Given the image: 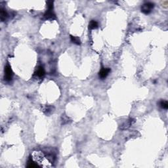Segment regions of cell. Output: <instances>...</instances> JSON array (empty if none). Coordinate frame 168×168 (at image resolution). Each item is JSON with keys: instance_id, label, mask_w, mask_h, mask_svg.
I'll use <instances>...</instances> for the list:
<instances>
[{"instance_id": "9c48e42d", "label": "cell", "mask_w": 168, "mask_h": 168, "mask_svg": "<svg viewBox=\"0 0 168 168\" xmlns=\"http://www.w3.org/2000/svg\"><path fill=\"white\" fill-rule=\"evenodd\" d=\"M168 1H163V6L165 7V8L168 7Z\"/></svg>"}, {"instance_id": "5b68a950", "label": "cell", "mask_w": 168, "mask_h": 168, "mask_svg": "<svg viewBox=\"0 0 168 168\" xmlns=\"http://www.w3.org/2000/svg\"><path fill=\"white\" fill-rule=\"evenodd\" d=\"M98 26H99V24H98V22L97 21H91L89 24V28L90 30L96 29L98 28Z\"/></svg>"}, {"instance_id": "6da1fadb", "label": "cell", "mask_w": 168, "mask_h": 168, "mask_svg": "<svg viewBox=\"0 0 168 168\" xmlns=\"http://www.w3.org/2000/svg\"><path fill=\"white\" fill-rule=\"evenodd\" d=\"M154 7V4L151 2H147L143 4L141 7V11L145 14H149Z\"/></svg>"}, {"instance_id": "277c9868", "label": "cell", "mask_w": 168, "mask_h": 168, "mask_svg": "<svg viewBox=\"0 0 168 168\" xmlns=\"http://www.w3.org/2000/svg\"><path fill=\"white\" fill-rule=\"evenodd\" d=\"M35 74H36L37 76L39 77V78L43 76L45 74V70L43 68L42 66H39L38 68L36 69Z\"/></svg>"}, {"instance_id": "52a82bcc", "label": "cell", "mask_w": 168, "mask_h": 168, "mask_svg": "<svg viewBox=\"0 0 168 168\" xmlns=\"http://www.w3.org/2000/svg\"><path fill=\"white\" fill-rule=\"evenodd\" d=\"M70 39L71 41H72L73 43H76L77 45H80L81 43V41L79 38L76 37V36H73V35H70Z\"/></svg>"}, {"instance_id": "8992f818", "label": "cell", "mask_w": 168, "mask_h": 168, "mask_svg": "<svg viewBox=\"0 0 168 168\" xmlns=\"http://www.w3.org/2000/svg\"><path fill=\"white\" fill-rule=\"evenodd\" d=\"M0 15H1V20L2 21H5L6 19V18L7 17V13L6 12V10L3 9H1Z\"/></svg>"}, {"instance_id": "7a4b0ae2", "label": "cell", "mask_w": 168, "mask_h": 168, "mask_svg": "<svg viewBox=\"0 0 168 168\" xmlns=\"http://www.w3.org/2000/svg\"><path fill=\"white\" fill-rule=\"evenodd\" d=\"M13 71L9 65H7L5 68V80L6 81H10L11 80L13 77Z\"/></svg>"}, {"instance_id": "ba28073f", "label": "cell", "mask_w": 168, "mask_h": 168, "mask_svg": "<svg viewBox=\"0 0 168 168\" xmlns=\"http://www.w3.org/2000/svg\"><path fill=\"white\" fill-rule=\"evenodd\" d=\"M159 105H160V106H161L162 108H164V109H168V103L167 101H165V100H162V101L159 103Z\"/></svg>"}, {"instance_id": "3957f363", "label": "cell", "mask_w": 168, "mask_h": 168, "mask_svg": "<svg viewBox=\"0 0 168 168\" xmlns=\"http://www.w3.org/2000/svg\"><path fill=\"white\" fill-rule=\"evenodd\" d=\"M110 72V69L108 68H102L100 71L99 73V76L100 77V78L104 79L107 77V76L109 74V73Z\"/></svg>"}]
</instances>
